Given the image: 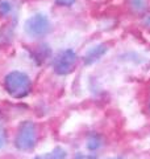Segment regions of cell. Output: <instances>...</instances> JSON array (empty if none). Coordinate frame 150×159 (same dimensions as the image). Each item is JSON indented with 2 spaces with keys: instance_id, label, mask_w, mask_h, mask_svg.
<instances>
[{
  "instance_id": "6da1fadb",
  "label": "cell",
  "mask_w": 150,
  "mask_h": 159,
  "mask_svg": "<svg viewBox=\"0 0 150 159\" xmlns=\"http://www.w3.org/2000/svg\"><path fill=\"white\" fill-rule=\"evenodd\" d=\"M75 62V56L73 52H66L65 53V56L59 60V66L58 69H66V70H70V69L73 68Z\"/></svg>"
},
{
  "instance_id": "7a4b0ae2",
  "label": "cell",
  "mask_w": 150,
  "mask_h": 159,
  "mask_svg": "<svg viewBox=\"0 0 150 159\" xmlns=\"http://www.w3.org/2000/svg\"><path fill=\"white\" fill-rule=\"evenodd\" d=\"M107 52V48L106 45H99V47H95L92 51H90V53L87 54V62H92V61H96L99 57H102L104 53Z\"/></svg>"
},
{
  "instance_id": "3957f363",
  "label": "cell",
  "mask_w": 150,
  "mask_h": 159,
  "mask_svg": "<svg viewBox=\"0 0 150 159\" xmlns=\"http://www.w3.org/2000/svg\"><path fill=\"white\" fill-rule=\"evenodd\" d=\"M131 6L136 12H140L145 8V0H131Z\"/></svg>"
},
{
  "instance_id": "277c9868",
  "label": "cell",
  "mask_w": 150,
  "mask_h": 159,
  "mask_svg": "<svg viewBox=\"0 0 150 159\" xmlns=\"http://www.w3.org/2000/svg\"><path fill=\"white\" fill-rule=\"evenodd\" d=\"M142 23H144V25L148 29H150V12H149V13H146V15L144 16Z\"/></svg>"
},
{
  "instance_id": "5b68a950",
  "label": "cell",
  "mask_w": 150,
  "mask_h": 159,
  "mask_svg": "<svg viewBox=\"0 0 150 159\" xmlns=\"http://www.w3.org/2000/svg\"><path fill=\"white\" fill-rule=\"evenodd\" d=\"M59 3H63V4H70V3H73L74 0H58Z\"/></svg>"
},
{
  "instance_id": "8992f818",
  "label": "cell",
  "mask_w": 150,
  "mask_h": 159,
  "mask_svg": "<svg viewBox=\"0 0 150 159\" xmlns=\"http://www.w3.org/2000/svg\"><path fill=\"white\" fill-rule=\"evenodd\" d=\"M111 159H123V158H111Z\"/></svg>"
},
{
  "instance_id": "52a82bcc",
  "label": "cell",
  "mask_w": 150,
  "mask_h": 159,
  "mask_svg": "<svg viewBox=\"0 0 150 159\" xmlns=\"http://www.w3.org/2000/svg\"><path fill=\"white\" fill-rule=\"evenodd\" d=\"M149 110H150V105H149Z\"/></svg>"
}]
</instances>
